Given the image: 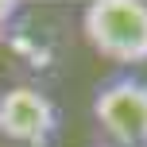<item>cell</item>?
Returning a JSON list of instances; mask_svg holds the SVG:
<instances>
[{
	"mask_svg": "<svg viewBox=\"0 0 147 147\" xmlns=\"http://www.w3.org/2000/svg\"><path fill=\"white\" fill-rule=\"evenodd\" d=\"M81 35L101 58L116 66L147 62V4L143 0H93L78 16Z\"/></svg>",
	"mask_w": 147,
	"mask_h": 147,
	"instance_id": "6da1fadb",
	"label": "cell"
},
{
	"mask_svg": "<svg viewBox=\"0 0 147 147\" xmlns=\"http://www.w3.org/2000/svg\"><path fill=\"white\" fill-rule=\"evenodd\" d=\"M93 120L112 147H147V81L140 74H112L93 93Z\"/></svg>",
	"mask_w": 147,
	"mask_h": 147,
	"instance_id": "7a4b0ae2",
	"label": "cell"
},
{
	"mask_svg": "<svg viewBox=\"0 0 147 147\" xmlns=\"http://www.w3.org/2000/svg\"><path fill=\"white\" fill-rule=\"evenodd\" d=\"M0 140L16 147H51L58 140V105L39 85L16 81L0 89Z\"/></svg>",
	"mask_w": 147,
	"mask_h": 147,
	"instance_id": "3957f363",
	"label": "cell"
},
{
	"mask_svg": "<svg viewBox=\"0 0 147 147\" xmlns=\"http://www.w3.org/2000/svg\"><path fill=\"white\" fill-rule=\"evenodd\" d=\"M20 16H23V4H20V0H0V39L16 27Z\"/></svg>",
	"mask_w": 147,
	"mask_h": 147,
	"instance_id": "277c9868",
	"label": "cell"
}]
</instances>
